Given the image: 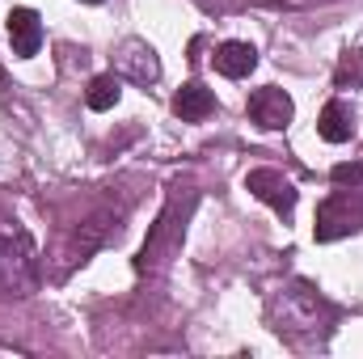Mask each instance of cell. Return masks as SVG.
Masks as SVG:
<instances>
[{
    "instance_id": "9a60e30c",
    "label": "cell",
    "mask_w": 363,
    "mask_h": 359,
    "mask_svg": "<svg viewBox=\"0 0 363 359\" xmlns=\"http://www.w3.org/2000/svg\"><path fill=\"white\" fill-rule=\"evenodd\" d=\"M334 186H359L363 182V161H342V165H334Z\"/></svg>"
},
{
    "instance_id": "5b68a950",
    "label": "cell",
    "mask_w": 363,
    "mask_h": 359,
    "mask_svg": "<svg viewBox=\"0 0 363 359\" xmlns=\"http://www.w3.org/2000/svg\"><path fill=\"white\" fill-rule=\"evenodd\" d=\"M250 118H254L262 131H283V127L296 118V101L283 89H274V85L254 89L250 93Z\"/></svg>"
},
{
    "instance_id": "277c9868",
    "label": "cell",
    "mask_w": 363,
    "mask_h": 359,
    "mask_svg": "<svg viewBox=\"0 0 363 359\" xmlns=\"http://www.w3.org/2000/svg\"><path fill=\"white\" fill-rule=\"evenodd\" d=\"M245 190L254 199H262L267 207H274L279 216H291L296 211V199H300V190L291 186V178H283L279 170H250L245 174Z\"/></svg>"
},
{
    "instance_id": "6da1fadb",
    "label": "cell",
    "mask_w": 363,
    "mask_h": 359,
    "mask_svg": "<svg viewBox=\"0 0 363 359\" xmlns=\"http://www.w3.org/2000/svg\"><path fill=\"white\" fill-rule=\"evenodd\" d=\"M186 216H190V199L182 203L178 194L161 207V216H157V224L148 228V237H144V245H140V258H135V270H140V275H157V270L178 254L182 233H186Z\"/></svg>"
},
{
    "instance_id": "ba28073f",
    "label": "cell",
    "mask_w": 363,
    "mask_h": 359,
    "mask_svg": "<svg viewBox=\"0 0 363 359\" xmlns=\"http://www.w3.org/2000/svg\"><path fill=\"white\" fill-rule=\"evenodd\" d=\"M355 211H351V199L347 194H334V199H325L321 207H317V241H334V237H342V233H351L355 228Z\"/></svg>"
},
{
    "instance_id": "5bb4252c",
    "label": "cell",
    "mask_w": 363,
    "mask_h": 359,
    "mask_svg": "<svg viewBox=\"0 0 363 359\" xmlns=\"http://www.w3.org/2000/svg\"><path fill=\"white\" fill-rule=\"evenodd\" d=\"M334 85H338V89H359L363 85V47L342 51V60H338V68H334Z\"/></svg>"
},
{
    "instance_id": "9c48e42d",
    "label": "cell",
    "mask_w": 363,
    "mask_h": 359,
    "mask_svg": "<svg viewBox=\"0 0 363 359\" xmlns=\"http://www.w3.org/2000/svg\"><path fill=\"white\" fill-rule=\"evenodd\" d=\"M258 68V51H254V43H220L216 47V72L220 77H228V81H241V77H250Z\"/></svg>"
},
{
    "instance_id": "8992f818",
    "label": "cell",
    "mask_w": 363,
    "mask_h": 359,
    "mask_svg": "<svg viewBox=\"0 0 363 359\" xmlns=\"http://www.w3.org/2000/svg\"><path fill=\"white\" fill-rule=\"evenodd\" d=\"M114 64H118V72H123L127 81H135V85H152V81L161 77V60H157V51H152L144 38H127V43L118 47Z\"/></svg>"
},
{
    "instance_id": "30bf717a",
    "label": "cell",
    "mask_w": 363,
    "mask_h": 359,
    "mask_svg": "<svg viewBox=\"0 0 363 359\" xmlns=\"http://www.w3.org/2000/svg\"><path fill=\"white\" fill-rule=\"evenodd\" d=\"M317 131H321V140H330V144H347V140L355 136V110H351L342 97L325 101V110H321V118H317Z\"/></svg>"
},
{
    "instance_id": "7c38bea8",
    "label": "cell",
    "mask_w": 363,
    "mask_h": 359,
    "mask_svg": "<svg viewBox=\"0 0 363 359\" xmlns=\"http://www.w3.org/2000/svg\"><path fill=\"white\" fill-rule=\"evenodd\" d=\"M110 211H101V216H93L89 224H81V233H77V245H72V263H89V254L106 241V233H110Z\"/></svg>"
},
{
    "instance_id": "2e32d148",
    "label": "cell",
    "mask_w": 363,
    "mask_h": 359,
    "mask_svg": "<svg viewBox=\"0 0 363 359\" xmlns=\"http://www.w3.org/2000/svg\"><path fill=\"white\" fill-rule=\"evenodd\" d=\"M89 4H97V0H89Z\"/></svg>"
},
{
    "instance_id": "4fadbf2b",
    "label": "cell",
    "mask_w": 363,
    "mask_h": 359,
    "mask_svg": "<svg viewBox=\"0 0 363 359\" xmlns=\"http://www.w3.org/2000/svg\"><path fill=\"white\" fill-rule=\"evenodd\" d=\"M118 97H123L118 77H114V72H101V77H93L89 89H85V106H89V110H114Z\"/></svg>"
},
{
    "instance_id": "8fae6325",
    "label": "cell",
    "mask_w": 363,
    "mask_h": 359,
    "mask_svg": "<svg viewBox=\"0 0 363 359\" xmlns=\"http://www.w3.org/2000/svg\"><path fill=\"white\" fill-rule=\"evenodd\" d=\"M216 110V93L211 89H203V85H182L178 97H174V114H178L182 123H203L207 114Z\"/></svg>"
},
{
    "instance_id": "3957f363",
    "label": "cell",
    "mask_w": 363,
    "mask_h": 359,
    "mask_svg": "<svg viewBox=\"0 0 363 359\" xmlns=\"http://www.w3.org/2000/svg\"><path fill=\"white\" fill-rule=\"evenodd\" d=\"M0 292L4 296H34L38 292L34 245L17 228H0Z\"/></svg>"
},
{
    "instance_id": "7a4b0ae2",
    "label": "cell",
    "mask_w": 363,
    "mask_h": 359,
    "mask_svg": "<svg viewBox=\"0 0 363 359\" xmlns=\"http://www.w3.org/2000/svg\"><path fill=\"white\" fill-rule=\"evenodd\" d=\"M271 317L279 334H317L321 321L330 317V309L317 292H308L304 283H291L271 296Z\"/></svg>"
},
{
    "instance_id": "52a82bcc",
    "label": "cell",
    "mask_w": 363,
    "mask_h": 359,
    "mask_svg": "<svg viewBox=\"0 0 363 359\" xmlns=\"http://www.w3.org/2000/svg\"><path fill=\"white\" fill-rule=\"evenodd\" d=\"M9 43H13V55L30 60L38 55L43 47V21L34 9H9Z\"/></svg>"
}]
</instances>
